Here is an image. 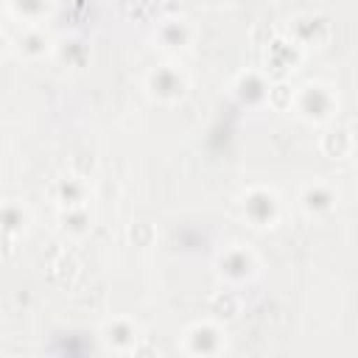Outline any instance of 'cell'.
Instances as JSON below:
<instances>
[{
	"label": "cell",
	"instance_id": "10",
	"mask_svg": "<svg viewBox=\"0 0 358 358\" xmlns=\"http://www.w3.org/2000/svg\"><path fill=\"white\" fill-rule=\"evenodd\" d=\"M336 199H338L336 187L327 185V182H322V179H313V182H308L299 190V207L308 215H324V213H330L336 207Z\"/></svg>",
	"mask_w": 358,
	"mask_h": 358
},
{
	"label": "cell",
	"instance_id": "4",
	"mask_svg": "<svg viewBox=\"0 0 358 358\" xmlns=\"http://www.w3.org/2000/svg\"><path fill=\"white\" fill-rule=\"evenodd\" d=\"M182 350L190 358H218L227 350V333L218 322L201 319L182 333Z\"/></svg>",
	"mask_w": 358,
	"mask_h": 358
},
{
	"label": "cell",
	"instance_id": "3",
	"mask_svg": "<svg viewBox=\"0 0 358 358\" xmlns=\"http://www.w3.org/2000/svg\"><path fill=\"white\" fill-rule=\"evenodd\" d=\"M215 271L224 282L229 285H241L246 280H252L260 271V257L255 255L252 246L246 243H229L218 252L215 257Z\"/></svg>",
	"mask_w": 358,
	"mask_h": 358
},
{
	"label": "cell",
	"instance_id": "6",
	"mask_svg": "<svg viewBox=\"0 0 358 358\" xmlns=\"http://www.w3.org/2000/svg\"><path fill=\"white\" fill-rule=\"evenodd\" d=\"M302 50L288 34H277L266 45V73H271L274 81H285V73H291L302 62Z\"/></svg>",
	"mask_w": 358,
	"mask_h": 358
},
{
	"label": "cell",
	"instance_id": "17",
	"mask_svg": "<svg viewBox=\"0 0 358 358\" xmlns=\"http://www.w3.org/2000/svg\"><path fill=\"white\" fill-rule=\"evenodd\" d=\"M62 229L70 235V238H84L92 227V218H90V210L87 207H76V210H62Z\"/></svg>",
	"mask_w": 358,
	"mask_h": 358
},
{
	"label": "cell",
	"instance_id": "15",
	"mask_svg": "<svg viewBox=\"0 0 358 358\" xmlns=\"http://www.w3.org/2000/svg\"><path fill=\"white\" fill-rule=\"evenodd\" d=\"M241 308H243V302H241L238 291H232V288H218V291H213L210 299H207L210 319L218 322V324L238 319V316H241Z\"/></svg>",
	"mask_w": 358,
	"mask_h": 358
},
{
	"label": "cell",
	"instance_id": "2",
	"mask_svg": "<svg viewBox=\"0 0 358 358\" xmlns=\"http://www.w3.org/2000/svg\"><path fill=\"white\" fill-rule=\"evenodd\" d=\"M238 204L243 210V218L252 224V227H274L282 215V201L277 196V190L266 187V185H252L246 187L241 196H238Z\"/></svg>",
	"mask_w": 358,
	"mask_h": 358
},
{
	"label": "cell",
	"instance_id": "22",
	"mask_svg": "<svg viewBox=\"0 0 358 358\" xmlns=\"http://www.w3.org/2000/svg\"><path fill=\"white\" fill-rule=\"evenodd\" d=\"M67 171L76 173V176H81V179H90L98 171V159H95L92 151H76L70 157V162H67Z\"/></svg>",
	"mask_w": 358,
	"mask_h": 358
},
{
	"label": "cell",
	"instance_id": "18",
	"mask_svg": "<svg viewBox=\"0 0 358 358\" xmlns=\"http://www.w3.org/2000/svg\"><path fill=\"white\" fill-rule=\"evenodd\" d=\"M78 271H81V263L76 260V255L73 252H62L53 263H50V277L59 282V285H73V280L78 277Z\"/></svg>",
	"mask_w": 358,
	"mask_h": 358
},
{
	"label": "cell",
	"instance_id": "21",
	"mask_svg": "<svg viewBox=\"0 0 358 358\" xmlns=\"http://www.w3.org/2000/svg\"><path fill=\"white\" fill-rule=\"evenodd\" d=\"M6 8L17 17H22V22H28V25H39V17H45L50 11L48 3H8Z\"/></svg>",
	"mask_w": 358,
	"mask_h": 358
},
{
	"label": "cell",
	"instance_id": "20",
	"mask_svg": "<svg viewBox=\"0 0 358 358\" xmlns=\"http://www.w3.org/2000/svg\"><path fill=\"white\" fill-rule=\"evenodd\" d=\"M56 53H59V59L67 62L70 67H81V64L87 62V56H90L87 45L78 42V39H64V42H59V45H56Z\"/></svg>",
	"mask_w": 358,
	"mask_h": 358
},
{
	"label": "cell",
	"instance_id": "7",
	"mask_svg": "<svg viewBox=\"0 0 358 358\" xmlns=\"http://www.w3.org/2000/svg\"><path fill=\"white\" fill-rule=\"evenodd\" d=\"M48 196L53 204H59L62 210H76V207H87L90 201V179H81L76 173H59L50 179L48 185Z\"/></svg>",
	"mask_w": 358,
	"mask_h": 358
},
{
	"label": "cell",
	"instance_id": "24",
	"mask_svg": "<svg viewBox=\"0 0 358 358\" xmlns=\"http://www.w3.org/2000/svg\"><path fill=\"white\" fill-rule=\"evenodd\" d=\"M131 358H159V347H157L148 336H143L140 344L131 350Z\"/></svg>",
	"mask_w": 358,
	"mask_h": 358
},
{
	"label": "cell",
	"instance_id": "5",
	"mask_svg": "<svg viewBox=\"0 0 358 358\" xmlns=\"http://www.w3.org/2000/svg\"><path fill=\"white\" fill-rule=\"evenodd\" d=\"M187 87H190V78H187V73L176 62L157 64L145 76V90L159 103H176V101H182L185 92H187Z\"/></svg>",
	"mask_w": 358,
	"mask_h": 358
},
{
	"label": "cell",
	"instance_id": "12",
	"mask_svg": "<svg viewBox=\"0 0 358 358\" xmlns=\"http://www.w3.org/2000/svg\"><path fill=\"white\" fill-rule=\"evenodd\" d=\"M154 39H157L159 48H165V50H182V48L190 45L193 28H190L182 17H162V20H157Z\"/></svg>",
	"mask_w": 358,
	"mask_h": 358
},
{
	"label": "cell",
	"instance_id": "16",
	"mask_svg": "<svg viewBox=\"0 0 358 358\" xmlns=\"http://www.w3.org/2000/svg\"><path fill=\"white\" fill-rule=\"evenodd\" d=\"M25 224H28V210H25V204L17 201V199H8V201L3 204V238H22Z\"/></svg>",
	"mask_w": 358,
	"mask_h": 358
},
{
	"label": "cell",
	"instance_id": "11",
	"mask_svg": "<svg viewBox=\"0 0 358 358\" xmlns=\"http://www.w3.org/2000/svg\"><path fill=\"white\" fill-rule=\"evenodd\" d=\"M268 87H271V81H268L266 73H260V70H243V73H238V78L232 81L235 98L243 101V103H249V106L266 103Z\"/></svg>",
	"mask_w": 358,
	"mask_h": 358
},
{
	"label": "cell",
	"instance_id": "9",
	"mask_svg": "<svg viewBox=\"0 0 358 358\" xmlns=\"http://www.w3.org/2000/svg\"><path fill=\"white\" fill-rule=\"evenodd\" d=\"M288 36H291L299 48L322 45V42L330 36V22H327V17H322V14L305 11V14H296V17L288 22Z\"/></svg>",
	"mask_w": 358,
	"mask_h": 358
},
{
	"label": "cell",
	"instance_id": "13",
	"mask_svg": "<svg viewBox=\"0 0 358 358\" xmlns=\"http://www.w3.org/2000/svg\"><path fill=\"white\" fill-rule=\"evenodd\" d=\"M352 148H355V137H352V131L347 126L330 123L319 137V151L324 157H330V159H344V157L352 154Z\"/></svg>",
	"mask_w": 358,
	"mask_h": 358
},
{
	"label": "cell",
	"instance_id": "19",
	"mask_svg": "<svg viewBox=\"0 0 358 358\" xmlns=\"http://www.w3.org/2000/svg\"><path fill=\"white\" fill-rule=\"evenodd\" d=\"M294 95H296V90L288 81H271L266 103L277 112H288V109H294Z\"/></svg>",
	"mask_w": 358,
	"mask_h": 358
},
{
	"label": "cell",
	"instance_id": "23",
	"mask_svg": "<svg viewBox=\"0 0 358 358\" xmlns=\"http://www.w3.org/2000/svg\"><path fill=\"white\" fill-rule=\"evenodd\" d=\"M129 241L134 246H151L157 241V227L151 221H131L129 224Z\"/></svg>",
	"mask_w": 358,
	"mask_h": 358
},
{
	"label": "cell",
	"instance_id": "1",
	"mask_svg": "<svg viewBox=\"0 0 358 358\" xmlns=\"http://www.w3.org/2000/svg\"><path fill=\"white\" fill-rule=\"evenodd\" d=\"M294 112L305 123H330L338 112V92L324 81H308L296 87Z\"/></svg>",
	"mask_w": 358,
	"mask_h": 358
},
{
	"label": "cell",
	"instance_id": "8",
	"mask_svg": "<svg viewBox=\"0 0 358 358\" xmlns=\"http://www.w3.org/2000/svg\"><path fill=\"white\" fill-rule=\"evenodd\" d=\"M101 338L115 352H131L140 344L143 333H140V324L134 319H129V316H112V319L103 322Z\"/></svg>",
	"mask_w": 358,
	"mask_h": 358
},
{
	"label": "cell",
	"instance_id": "14",
	"mask_svg": "<svg viewBox=\"0 0 358 358\" xmlns=\"http://www.w3.org/2000/svg\"><path fill=\"white\" fill-rule=\"evenodd\" d=\"M17 50L28 59H42L53 50V36L42 25H25L17 36Z\"/></svg>",
	"mask_w": 358,
	"mask_h": 358
}]
</instances>
